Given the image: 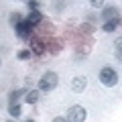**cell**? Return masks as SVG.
<instances>
[{
    "label": "cell",
    "instance_id": "obj_25",
    "mask_svg": "<svg viewBox=\"0 0 122 122\" xmlns=\"http://www.w3.org/2000/svg\"><path fill=\"white\" fill-rule=\"evenodd\" d=\"M25 122H35V120H33V118H26V120Z\"/></svg>",
    "mask_w": 122,
    "mask_h": 122
},
{
    "label": "cell",
    "instance_id": "obj_9",
    "mask_svg": "<svg viewBox=\"0 0 122 122\" xmlns=\"http://www.w3.org/2000/svg\"><path fill=\"white\" fill-rule=\"evenodd\" d=\"M26 22L35 29V26H41V22H45V18H43V14H41V10H35V12H30L29 16H26Z\"/></svg>",
    "mask_w": 122,
    "mask_h": 122
},
{
    "label": "cell",
    "instance_id": "obj_16",
    "mask_svg": "<svg viewBox=\"0 0 122 122\" xmlns=\"http://www.w3.org/2000/svg\"><path fill=\"white\" fill-rule=\"evenodd\" d=\"M8 114H10L12 118H18V116L22 114V104H10V106H8Z\"/></svg>",
    "mask_w": 122,
    "mask_h": 122
},
{
    "label": "cell",
    "instance_id": "obj_26",
    "mask_svg": "<svg viewBox=\"0 0 122 122\" xmlns=\"http://www.w3.org/2000/svg\"><path fill=\"white\" fill-rule=\"evenodd\" d=\"M8 122H14V120H8Z\"/></svg>",
    "mask_w": 122,
    "mask_h": 122
},
{
    "label": "cell",
    "instance_id": "obj_7",
    "mask_svg": "<svg viewBox=\"0 0 122 122\" xmlns=\"http://www.w3.org/2000/svg\"><path fill=\"white\" fill-rule=\"evenodd\" d=\"M114 18H122L120 12H118L116 6H106L104 10H102V20L108 22V20H114Z\"/></svg>",
    "mask_w": 122,
    "mask_h": 122
},
{
    "label": "cell",
    "instance_id": "obj_14",
    "mask_svg": "<svg viewBox=\"0 0 122 122\" xmlns=\"http://www.w3.org/2000/svg\"><path fill=\"white\" fill-rule=\"evenodd\" d=\"M39 30H41V37H51V35H53V30H55V29H53V25H51L49 20H45L43 25L39 26Z\"/></svg>",
    "mask_w": 122,
    "mask_h": 122
},
{
    "label": "cell",
    "instance_id": "obj_1",
    "mask_svg": "<svg viewBox=\"0 0 122 122\" xmlns=\"http://www.w3.org/2000/svg\"><path fill=\"white\" fill-rule=\"evenodd\" d=\"M57 83H59V75H57L55 71H47V73H43L41 79H39V90L51 92V90L57 87Z\"/></svg>",
    "mask_w": 122,
    "mask_h": 122
},
{
    "label": "cell",
    "instance_id": "obj_6",
    "mask_svg": "<svg viewBox=\"0 0 122 122\" xmlns=\"http://www.w3.org/2000/svg\"><path fill=\"white\" fill-rule=\"evenodd\" d=\"M45 39V47H47V53H51V55H57V53L61 51V43H57L59 39H55V37H43Z\"/></svg>",
    "mask_w": 122,
    "mask_h": 122
},
{
    "label": "cell",
    "instance_id": "obj_15",
    "mask_svg": "<svg viewBox=\"0 0 122 122\" xmlns=\"http://www.w3.org/2000/svg\"><path fill=\"white\" fill-rule=\"evenodd\" d=\"M39 92L41 90H30L29 94H26L25 102H26V104H37V102H39Z\"/></svg>",
    "mask_w": 122,
    "mask_h": 122
},
{
    "label": "cell",
    "instance_id": "obj_5",
    "mask_svg": "<svg viewBox=\"0 0 122 122\" xmlns=\"http://www.w3.org/2000/svg\"><path fill=\"white\" fill-rule=\"evenodd\" d=\"M29 43H30V51L35 53L37 57H41V55H45V53H47V47H45V39H43V37L33 35Z\"/></svg>",
    "mask_w": 122,
    "mask_h": 122
},
{
    "label": "cell",
    "instance_id": "obj_17",
    "mask_svg": "<svg viewBox=\"0 0 122 122\" xmlns=\"http://www.w3.org/2000/svg\"><path fill=\"white\" fill-rule=\"evenodd\" d=\"M22 20H25V16H22L20 12H10V16H8V22L12 26H16L18 22H22Z\"/></svg>",
    "mask_w": 122,
    "mask_h": 122
},
{
    "label": "cell",
    "instance_id": "obj_3",
    "mask_svg": "<svg viewBox=\"0 0 122 122\" xmlns=\"http://www.w3.org/2000/svg\"><path fill=\"white\" fill-rule=\"evenodd\" d=\"M86 108H81V106H71L69 110L65 112V118L67 122H86Z\"/></svg>",
    "mask_w": 122,
    "mask_h": 122
},
{
    "label": "cell",
    "instance_id": "obj_18",
    "mask_svg": "<svg viewBox=\"0 0 122 122\" xmlns=\"http://www.w3.org/2000/svg\"><path fill=\"white\" fill-rule=\"evenodd\" d=\"M114 49H116V59L122 61V35L114 41Z\"/></svg>",
    "mask_w": 122,
    "mask_h": 122
},
{
    "label": "cell",
    "instance_id": "obj_22",
    "mask_svg": "<svg viewBox=\"0 0 122 122\" xmlns=\"http://www.w3.org/2000/svg\"><path fill=\"white\" fill-rule=\"evenodd\" d=\"M51 122H67V118H65V116H55Z\"/></svg>",
    "mask_w": 122,
    "mask_h": 122
},
{
    "label": "cell",
    "instance_id": "obj_11",
    "mask_svg": "<svg viewBox=\"0 0 122 122\" xmlns=\"http://www.w3.org/2000/svg\"><path fill=\"white\" fill-rule=\"evenodd\" d=\"M81 43L83 45H77V55L79 57H83V55H87V53L92 51V47H94V39H81Z\"/></svg>",
    "mask_w": 122,
    "mask_h": 122
},
{
    "label": "cell",
    "instance_id": "obj_21",
    "mask_svg": "<svg viewBox=\"0 0 122 122\" xmlns=\"http://www.w3.org/2000/svg\"><path fill=\"white\" fill-rule=\"evenodd\" d=\"M26 6L30 8V12H35V10H39V2H35V0H29V2H26Z\"/></svg>",
    "mask_w": 122,
    "mask_h": 122
},
{
    "label": "cell",
    "instance_id": "obj_10",
    "mask_svg": "<svg viewBox=\"0 0 122 122\" xmlns=\"http://www.w3.org/2000/svg\"><path fill=\"white\" fill-rule=\"evenodd\" d=\"M26 94H29V92L22 90V87L12 90V92L8 94V106H10V104H18V100H20V98H26Z\"/></svg>",
    "mask_w": 122,
    "mask_h": 122
},
{
    "label": "cell",
    "instance_id": "obj_12",
    "mask_svg": "<svg viewBox=\"0 0 122 122\" xmlns=\"http://www.w3.org/2000/svg\"><path fill=\"white\" fill-rule=\"evenodd\" d=\"M92 33H94V25H90V22H83V25H79V29H77L79 39H90Z\"/></svg>",
    "mask_w": 122,
    "mask_h": 122
},
{
    "label": "cell",
    "instance_id": "obj_8",
    "mask_svg": "<svg viewBox=\"0 0 122 122\" xmlns=\"http://www.w3.org/2000/svg\"><path fill=\"white\" fill-rule=\"evenodd\" d=\"M86 86H87V79L83 77V75H77V77L71 79V90H73L75 94H81V92L86 90Z\"/></svg>",
    "mask_w": 122,
    "mask_h": 122
},
{
    "label": "cell",
    "instance_id": "obj_13",
    "mask_svg": "<svg viewBox=\"0 0 122 122\" xmlns=\"http://www.w3.org/2000/svg\"><path fill=\"white\" fill-rule=\"evenodd\" d=\"M120 25H122V18H114V20L104 22V25H102V30H104V33H114Z\"/></svg>",
    "mask_w": 122,
    "mask_h": 122
},
{
    "label": "cell",
    "instance_id": "obj_4",
    "mask_svg": "<svg viewBox=\"0 0 122 122\" xmlns=\"http://www.w3.org/2000/svg\"><path fill=\"white\" fill-rule=\"evenodd\" d=\"M14 35H16L18 39H22V41H30V37H33V26L26 22V18L14 26Z\"/></svg>",
    "mask_w": 122,
    "mask_h": 122
},
{
    "label": "cell",
    "instance_id": "obj_19",
    "mask_svg": "<svg viewBox=\"0 0 122 122\" xmlns=\"http://www.w3.org/2000/svg\"><path fill=\"white\" fill-rule=\"evenodd\" d=\"M30 55H33V51H30V49H20V51L16 53V57H18L20 61H29Z\"/></svg>",
    "mask_w": 122,
    "mask_h": 122
},
{
    "label": "cell",
    "instance_id": "obj_24",
    "mask_svg": "<svg viewBox=\"0 0 122 122\" xmlns=\"http://www.w3.org/2000/svg\"><path fill=\"white\" fill-rule=\"evenodd\" d=\"M98 18H96V14H87V22H96Z\"/></svg>",
    "mask_w": 122,
    "mask_h": 122
},
{
    "label": "cell",
    "instance_id": "obj_23",
    "mask_svg": "<svg viewBox=\"0 0 122 122\" xmlns=\"http://www.w3.org/2000/svg\"><path fill=\"white\" fill-rule=\"evenodd\" d=\"M92 6H96V8H100V6H104V2H102V0H94V2H92Z\"/></svg>",
    "mask_w": 122,
    "mask_h": 122
},
{
    "label": "cell",
    "instance_id": "obj_2",
    "mask_svg": "<svg viewBox=\"0 0 122 122\" xmlns=\"http://www.w3.org/2000/svg\"><path fill=\"white\" fill-rule=\"evenodd\" d=\"M100 81H102V86H106V87H114V86L118 83V73H116V69L110 67V65L102 67V69H100Z\"/></svg>",
    "mask_w": 122,
    "mask_h": 122
},
{
    "label": "cell",
    "instance_id": "obj_20",
    "mask_svg": "<svg viewBox=\"0 0 122 122\" xmlns=\"http://www.w3.org/2000/svg\"><path fill=\"white\" fill-rule=\"evenodd\" d=\"M63 6H65V2H53L51 8H53V12H61V10H63Z\"/></svg>",
    "mask_w": 122,
    "mask_h": 122
}]
</instances>
